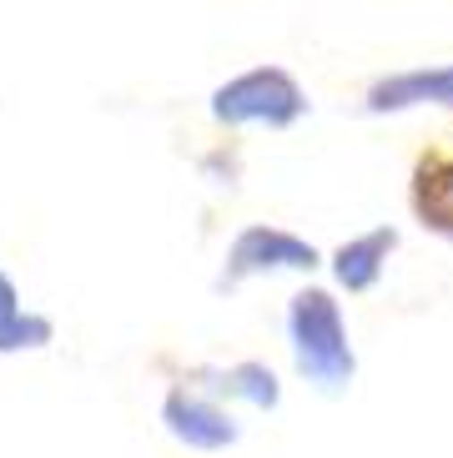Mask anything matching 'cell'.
Listing matches in <instances>:
<instances>
[{
  "label": "cell",
  "instance_id": "7",
  "mask_svg": "<svg viewBox=\"0 0 453 458\" xmlns=\"http://www.w3.org/2000/svg\"><path fill=\"white\" fill-rule=\"evenodd\" d=\"M393 247H398V232H393V227L363 232V237L343 242V247H338V257H333L338 283H343L347 293H368V287L378 283V272H383V262H388Z\"/></svg>",
  "mask_w": 453,
  "mask_h": 458
},
{
  "label": "cell",
  "instance_id": "3",
  "mask_svg": "<svg viewBox=\"0 0 453 458\" xmlns=\"http://www.w3.org/2000/svg\"><path fill=\"white\" fill-rule=\"evenodd\" d=\"M278 267L312 272L318 267V247L293 237V232H278V227H247L237 242H232V252H226L222 287H237L242 277H252V272H278Z\"/></svg>",
  "mask_w": 453,
  "mask_h": 458
},
{
  "label": "cell",
  "instance_id": "8",
  "mask_svg": "<svg viewBox=\"0 0 453 458\" xmlns=\"http://www.w3.org/2000/svg\"><path fill=\"white\" fill-rule=\"evenodd\" d=\"M222 388H226V393H242V398H252L257 408H272V403H278V377L267 373L262 363L232 368V373L222 377Z\"/></svg>",
  "mask_w": 453,
  "mask_h": 458
},
{
  "label": "cell",
  "instance_id": "4",
  "mask_svg": "<svg viewBox=\"0 0 453 458\" xmlns=\"http://www.w3.org/2000/svg\"><path fill=\"white\" fill-rule=\"evenodd\" d=\"M161 418H167L172 438H182L187 448H207V454H212V448L237 444V423H232L217 403H207V398H197V393H187V388L167 393Z\"/></svg>",
  "mask_w": 453,
  "mask_h": 458
},
{
  "label": "cell",
  "instance_id": "5",
  "mask_svg": "<svg viewBox=\"0 0 453 458\" xmlns=\"http://www.w3.org/2000/svg\"><path fill=\"white\" fill-rule=\"evenodd\" d=\"M414 212L433 232L453 237V157L449 151H423L414 172Z\"/></svg>",
  "mask_w": 453,
  "mask_h": 458
},
{
  "label": "cell",
  "instance_id": "9",
  "mask_svg": "<svg viewBox=\"0 0 453 458\" xmlns=\"http://www.w3.org/2000/svg\"><path fill=\"white\" fill-rule=\"evenodd\" d=\"M15 302H21V297H15V283L5 277V272H0V333H5L15 318H21V308H15Z\"/></svg>",
  "mask_w": 453,
  "mask_h": 458
},
{
  "label": "cell",
  "instance_id": "6",
  "mask_svg": "<svg viewBox=\"0 0 453 458\" xmlns=\"http://www.w3.org/2000/svg\"><path fill=\"white\" fill-rule=\"evenodd\" d=\"M418 101L453 106V66L403 71V76H388L368 91V111H403V106H418Z\"/></svg>",
  "mask_w": 453,
  "mask_h": 458
},
{
  "label": "cell",
  "instance_id": "2",
  "mask_svg": "<svg viewBox=\"0 0 453 458\" xmlns=\"http://www.w3.org/2000/svg\"><path fill=\"white\" fill-rule=\"evenodd\" d=\"M303 111H307L303 86L278 66H257V71H247V76H237V81H226L222 91L212 96V116L226 126H242V122L293 126Z\"/></svg>",
  "mask_w": 453,
  "mask_h": 458
},
{
  "label": "cell",
  "instance_id": "1",
  "mask_svg": "<svg viewBox=\"0 0 453 458\" xmlns=\"http://www.w3.org/2000/svg\"><path fill=\"white\" fill-rule=\"evenodd\" d=\"M287 327H293V352L297 368H303L318 388L338 393L353 377V348H347L343 333V312L322 287H303L293 297V312H287Z\"/></svg>",
  "mask_w": 453,
  "mask_h": 458
}]
</instances>
